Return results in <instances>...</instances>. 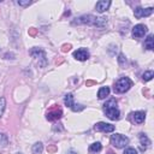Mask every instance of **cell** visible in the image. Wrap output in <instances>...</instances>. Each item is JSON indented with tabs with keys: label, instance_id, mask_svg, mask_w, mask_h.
I'll use <instances>...</instances> for the list:
<instances>
[{
	"label": "cell",
	"instance_id": "obj_10",
	"mask_svg": "<svg viewBox=\"0 0 154 154\" xmlns=\"http://www.w3.org/2000/svg\"><path fill=\"white\" fill-rule=\"evenodd\" d=\"M153 13V7H147V8H143V7H136L134 10V14L136 18H142V17H148Z\"/></svg>",
	"mask_w": 154,
	"mask_h": 154
},
{
	"label": "cell",
	"instance_id": "obj_25",
	"mask_svg": "<svg viewBox=\"0 0 154 154\" xmlns=\"http://www.w3.org/2000/svg\"><path fill=\"white\" fill-rule=\"evenodd\" d=\"M83 108H84V106H83V105H77V103H75V105L72 106V108H71V109H72V111H75V112H77V111H82Z\"/></svg>",
	"mask_w": 154,
	"mask_h": 154
},
{
	"label": "cell",
	"instance_id": "obj_16",
	"mask_svg": "<svg viewBox=\"0 0 154 154\" xmlns=\"http://www.w3.org/2000/svg\"><path fill=\"white\" fill-rule=\"evenodd\" d=\"M64 102H65V105H66L67 107H70V108H72V106L75 105V100H73V95H72L71 93H69V94H66V95H65V97H64Z\"/></svg>",
	"mask_w": 154,
	"mask_h": 154
},
{
	"label": "cell",
	"instance_id": "obj_20",
	"mask_svg": "<svg viewBox=\"0 0 154 154\" xmlns=\"http://www.w3.org/2000/svg\"><path fill=\"white\" fill-rule=\"evenodd\" d=\"M118 63H119V65H120L122 67H125V66H126L128 61H126V58H125V55H124L123 53L119 54V57H118Z\"/></svg>",
	"mask_w": 154,
	"mask_h": 154
},
{
	"label": "cell",
	"instance_id": "obj_21",
	"mask_svg": "<svg viewBox=\"0 0 154 154\" xmlns=\"http://www.w3.org/2000/svg\"><path fill=\"white\" fill-rule=\"evenodd\" d=\"M7 143H8L7 136L5 134H1L0 132V147H5V146H7Z\"/></svg>",
	"mask_w": 154,
	"mask_h": 154
},
{
	"label": "cell",
	"instance_id": "obj_27",
	"mask_svg": "<svg viewBox=\"0 0 154 154\" xmlns=\"http://www.w3.org/2000/svg\"><path fill=\"white\" fill-rule=\"evenodd\" d=\"M71 49V45L70 43H67V45H64L63 47H61V51L63 52H69Z\"/></svg>",
	"mask_w": 154,
	"mask_h": 154
},
{
	"label": "cell",
	"instance_id": "obj_11",
	"mask_svg": "<svg viewBox=\"0 0 154 154\" xmlns=\"http://www.w3.org/2000/svg\"><path fill=\"white\" fill-rule=\"evenodd\" d=\"M130 119L132 123L135 124H142L146 119V113L143 111H136V112H132L130 114Z\"/></svg>",
	"mask_w": 154,
	"mask_h": 154
},
{
	"label": "cell",
	"instance_id": "obj_15",
	"mask_svg": "<svg viewBox=\"0 0 154 154\" xmlns=\"http://www.w3.org/2000/svg\"><path fill=\"white\" fill-rule=\"evenodd\" d=\"M109 91H111L109 87H101L99 89V91H97V97L100 100H102V99H105V97H107L109 95Z\"/></svg>",
	"mask_w": 154,
	"mask_h": 154
},
{
	"label": "cell",
	"instance_id": "obj_18",
	"mask_svg": "<svg viewBox=\"0 0 154 154\" xmlns=\"http://www.w3.org/2000/svg\"><path fill=\"white\" fill-rule=\"evenodd\" d=\"M31 150H32V154H41L42 150H43V144H42V142H36V143L32 146Z\"/></svg>",
	"mask_w": 154,
	"mask_h": 154
},
{
	"label": "cell",
	"instance_id": "obj_30",
	"mask_svg": "<svg viewBox=\"0 0 154 154\" xmlns=\"http://www.w3.org/2000/svg\"><path fill=\"white\" fill-rule=\"evenodd\" d=\"M66 154H77V153H75V152H69V153H66Z\"/></svg>",
	"mask_w": 154,
	"mask_h": 154
},
{
	"label": "cell",
	"instance_id": "obj_23",
	"mask_svg": "<svg viewBox=\"0 0 154 154\" xmlns=\"http://www.w3.org/2000/svg\"><path fill=\"white\" fill-rule=\"evenodd\" d=\"M17 4H18L19 6H23V7H26V6H29V5H31V4H32V1H30V0H18V1H17Z\"/></svg>",
	"mask_w": 154,
	"mask_h": 154
},
{
	"label": "cell",
	"instance_id": "obj_9",
	"mask_svg": "<svg viewBox=\"0 0 154 154\" xmlns=\"http://www.w3.org/2000/svg\"><path fill=\"white\" fill-rule=\"evenodd\" d=\"M61 116H63L61 109H60V108H58V107H54V108H52V109H49V111L47 112L46 118H47L49 122H54V120L60 119V118H61Z\"/></svg>",
	"mask_w": 154,
	"mask_h": 154
},
{
	"label": "cell",
	"instance_id": "obj_12",
	"mask_svg": "<svg viewBox=\"0 0 154 154\" xmlns=\"http://www.w3.org/2000/svg\"><path fill=\"white\" fill-rule=\"evenodd\" d=\"M109 6H111V1H108V0H100V1L96 2L95 8H96V11L99 13H102V12L107 11Z\"/></svg>",
	"mask_w": 154,
	"mask_h": 154
},
{
	"label": "cell",
	"instance_id": "obj_17",
	"mask_svg": "<svg viewBox=\"0 0 154 154\" xmlns=\"http://www.w3.org/2000/svg\"><path fill=\"white\" fill-rule=\"evenodd\" d=\"M102 149V144L100 142H94L93 144L89 146V152L90 153H99Z\"/></svg>",
	"mask_w": 154,
	"mask_h": 154
},
{
	"label": "cell",
	"instance_id": "obj_19",
	"mask_svg": "<svg viewBox=\"0 0 154 154\" xmlns=\"http://www.w3.org/2000/svg\"><path fill=\"white\" fill-rule=\"evenodd\" d=\"M153 77H154V72H153L152 70H149V71H146V72H143V73H142V79H143L144 82H148V81H150Z\"/></svg>",
	"mask_w": 154,
	"mask_h": 154
},
{
	"label": "cell",
	"instance_id": "obj_6",
	"mask_svg": "<svg viewBox=\"0 0 154 154\" xmlns=\"http://www.w3.org/2000/svg\"><path fill=\"white\" fill-rule=\"evenodd\" d=\"M146 32H147V26H146L144 24H136V25L132 28V30H131L132 37H135V38L143 37Z\"/></svg>",
	"mask_w": 154,
	"mask_h": 154
},
{
	"label": "cell",
	"instance_id": "obj_14",
	"mask_svg": "<svg viewBox=\"0 0 154 154\" xmlns=\"http://www.w3.org/2000/svg\"><path fill=\"white\" fill-rule=\"evenodd\" d=\"M144 48L148 49V51L154 49V36L152 34H149L147 36V38L144 40Z\"/></svg>",
	"mask_w": 154,
	"mask_h": 154
},
{
	"label": "cell",
	"instance_id": "obj_13",
	"mask_svg": "<svg viewBox=\"0 0 154 154\" xmlns=\"http://www.w3.org/2000/svg\"><path fill=\"white\" fill-rule=\"evenodd\" d=\"M138 138H140V143H141V149L142 150H146L149 146H150V140L148 138V136L143 132H141L138 135Z\"/></svg>",
	"mask_w": 154,
	"mask_h": 154
},
{
	"label": "cell",
	"instance_id": "obj_7",
	"mask_svg": "<svg viewBox=\"0 0 154 154\" xmlns=\"http://www.w3.org/2000/svg\"><path fill=\"white\" fill-rule=\"evenodd\" d=\"M89 57H90L89 51L85 48H78L73 52V58L76 60H79V61H84V60L89 59Z\"/></svg>",
	"mask_w": 154,
	"mask_h": 154
},
{
	"label": "cell",
	"instance_id": "obj_2",
	"mask_svg": "<svg viewBox=\"0 0 154 154\" xmlns=\"http://www.w3.org/2000/svg\"><path fill=\"white\" fill-rule=\"evenodd\" d=\"M102 108H103L105 114H106L111 120H117V119H119V117H120V111H119L118 107H117V100H116V99H109V100H107V101L103 103Z\"/></svg>",
	"mask_w": 154,
	"mask_h": 154
},
{
	"label": "cell",
	"instance_id": "obj_8",
	"mask_svg": "<svg viewBox=\"0 0 154 154\" xmlns=\"http://www.w3.org/2000/svg\"><path fill=\"white\" fill-rule=\"evenodd\" d=\"M94 129L96 131H101V132H113L114 131V125L105 123V122H99L95 124Z\"/></svg>",
	"mask_w": 154,
	"mask_h": 154
},
{
	"label": "cell",
	"instance_id": "obj_29",
	"mask_svg": "<svg viewBox=\"0 0 154 154\" xmlns=\"http://www.w3.org/2000/svg\"><path fill=\"white\" fill-rule=\"evenodd\" d=\"M91 84H95V82L94 81H88L87 82V85H91Z\"/></svg>",
	"mask_w": 154,
	"mask_h": 154
},
{
	"label": "cell",
	"instance_id": "obj_1",
	"mask_svg": "<svg viewBox=\"0 0 154 154\" xmlns=\"http://www.w3.org/2000/svg\"><path fill=\"white\" fill-rule=\"evenodd\" d=\"M72 24H87V25H91V26H96V28H105L107 25V18L106 17H96L94 14H83L79 16L78 18H76Z\"/></svg>",
	"mask_w": 154,
	"mask_h": 154
},
{
	"label": "cell",
	"instance_id": "obj_26",
	"mask_svg": "<svg viewBox=\"0 0 154 154\" xmlns=\"http://www.w3.org/2000/svg\"><path fill=\"white\" fill-rule=\"evenodd\" d=\"M47 150H48V153H54V152H57V150H58V148H57V146L51 144V146H48V147H47Z\"/></svg>",
	"mask_w": 154,
	"mask_h": 154
},
{
	"label": "cell",
	"instance_id": "obj_24",
	"mask_svg": "<svg viewBox=\"0 0 154 154\" xmlns=\"http://www.w3.org/2000/svg\"><path fill=\"white\" fill-rule=\"evenodd\" d=\"M123 154H137V150H136L135 148L129 147V148H126V149L124 150V153H123Z\"/></svg>",
	"mask_w": 154,
	"mask_h": 154
},
{
	"label": "cell",
	"instance_id": "obj_22",
	"mask_svg": "<svg viewBox=\"0 0 154 154\" xmlns=\"http://www.w3.org/2000/svg\"><path fill=\"white\" fill-rule=\"evenodd\" d=\"M5 108H6V100L5 97H0V118L5 112Z\"/></svg>",
	"mask_w": 154,
	"mask_h": 154
},
{
	"label": "cell",
	"instance_id": "obj_28",
	"mask_svg": "<svg viewBox=\"0 0 154 154\" xmlns=\"http://www.w3.org/2000/svg\"><path fill=\"white\" fill-rule=\"evenodd\" d=\"M28 32H29V35H31V36H35V35L37 34V30H36L35 28H30Z\"/></svg>",
	"mask_w": 154,
	"mask_h": 154
},
{
	"label": "cell",
	"instance_id": "obj_4",
	"mask_svg": "<svg viewBox=\"0 0 154 154\" xmlns=\"http://www.w3.org/2000/svg\"><path fill=\"white\" fill-rule=\"evenodd\" d=\"M29 54H30L32 58L37 59V61H38V66H40V67H45V66L47 65L46 52H45L42 48H40V47H32V48L29 51Z\"/></svg>",
	"mask_w": 154,
	"mask_h": 154
},
{
	"label": "cell",
	"instance_id": "obj_3",
	"mask_svg": "<svg viewBox=\"0 0 154 154\" xmlns=\"http://www.w3.org/2000/svg\"><path fill=\"white\" fill-rule=\"evenodd\" d=\"M131 87H132V81H131L129 77H120V78L114 83L113 90H114V93H117V94H122V93L128 91Z\"/></svg>",
	"mask_w": 154,
	"mask_h": 154
},
{
	"label": "cell",
	"instance_id": "obj_5",
	"mask_svg": "<svg viewBox=\"0 0 154 154\" xmlns=\"http://www.w3.org/2000/svg\"><path fill=\"white\" fill-rule=\"evenodd\" d=\"M109 141H111V144L116 148H124L129 143V138L122 134H113Z\"/></svg>",
	"mask_w": 154,
	"mask_h": 154
}]
</instances>
